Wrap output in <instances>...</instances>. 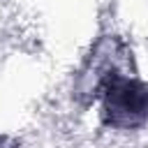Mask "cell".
I'll use <instances>...</instances> for the list:
<instances>
[{
  "mask_svg": "<svg viewBox=\"0 0 148 148\" xmlns=\"http://www.w3.org/2000/svg\"><path fill=\"white\" fill-rule=\"evenodd\" d=\"M0 148H18V146H16V141H12V139H5V136H0Z\"/></svg>",
  "mask_w": 148,
  "mask_h": 148,
  "instance_id": "7a4b0ae2",
  "label": "cell"
},
{
  "mask_svg": "<svg viewBox=\"0 0 148 148\" xmlns=\"http://www.w3.org/2000/svg\"><path fill=\"white\" fill-rule=\"evenodd\" d=\"M92 92L99 95L102 123L111 130H136L148 123V83L113 67L92 76Z\"/></svg>",
  "mask_w": 148,
  "mask_h": 148,
  "instance_id": "6da1fadb",
  "label": "cell"
}]
</instances>
